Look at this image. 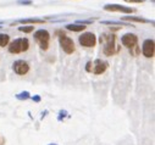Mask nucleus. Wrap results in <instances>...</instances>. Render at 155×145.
<instances>
[{
	"instance_id": "obj_25",
	"label": "nucleus",
	"mask_w": 155,
	"mask_h": 145,
	"mask_svg": "<svg viewBox=\"0 0 155 145\" xmlns=\"http://www.w3.org/2000/svg\"><path fill=\"white\" fill-rule=\"evenodd\" d=\"M48 145H58V144H55V143H51V144H48Z\"/></svg>"
},
{
	"instance_id": "obj_17",
	"label": "nucleus",
	"mask_w": 155,
	"mask_h": 145,
	"mask_svg": "<svg viewBox=\"0 0 155 145\" xmlns=\"http://www.w3.org/2000/svg\"><path fill=\"white\" fill-rule=\"evenodd\" d=\"M34 27L33 26H25V27H18V31L20 32H23V33H31L33 32Z\"/></svg>"
},
{
	"instance_id": "obj_1",
	"label": "nucleus",
	"mask_w": 155,
	"mask_h": 145,
	"mask_svg": "<svg viewBox=\"0 0 155 145\" xmlns=\"http://www.w3.org/2000/svg\"><path fill=\"white\" fill-rule=\"evenodd\" d=\"M116 37L112 33H103L100 35V43L104 45V54L106 56H112L115 54H117L121 49L120 45H116Z\"/></svg>"
},
{
	"instance_id": "obj_10",
	"label": "nucleus",
	"mask_w": 155,
	"mask_h": 145,
	"mask_svg": "<svg viewBox=\"0 0 155 145\" xmlns=\"http://www.w3.org/2000/svg\"><path fill=\"white\" fill-rule=\"evenodd\" d=\"M109 67V63L107 61H104L101 59H97L95 61H93V68H92V72L94 75H103L104 72Z\"/></svg>"
},
{
	"instance_id": "obj_15",
	"label": "nucleus",
	"mask_w": 155,
	"mask_h": 145,
	"mask_svg": "<svg viewBox=\"0 0 155 145\" xmlns=\"http://www.w3.org/2000/svg\"><path fill=\"white\" fill-rule=\"evenodd\" d=\"M16 99H18V100H27V99H31V94H29V92H22V93L16 94Z\"/></svg>"
},
{
	"instance_id": "obj_21",
	"label": "nucleus",
	"mask_w": 155,
	"mask_h": 145,
	"mask_svg": "<svg viewBox=\"0 0 155 145\" xmlns=\"http://www.w3.org/2000/svg\"><path fill=\"white\" fill-rule=\"evenodd\" d=\"M18 4H23V5H31L32 2L31 0H18Z\"/></svg>"
},
{
	"instance_id": "obj_11",
	"label": "nucleus",
	"mask_w": 155,
	"mask_h": 145,
	"mask_svg": "<svg viewBox=\"0 0 155 145\" xmlns=\"http://www.w3.org/2000/svg\"><path fill=\"white\" fill-rule=\"evenodd\" d=\"M122 20H125V21H130V22H139V23H151V24H154V21L147 20V18H144V17H138V16L122 17Z\"/></svg>"
},
{
	"instance_id": "obj_6",
	"label": "nucleus",
	"mask_w": 155,
	"mask_h": 145,
	"mask_svg": "<svg viewBox=\"0 0 155 145\" xmlns=\"http://www.w3.org/2000/svg\"><path fill=\"white\" fill-rule=\"evenodd\" d=\"M121 43L124 47L131 49V48L138 45V37L133 33H126L121 37Z\"/></svg>"
},
{
	"instance_id": "obj_13",
	"label": "nucleus",
	"mask_w": 155,
	"mask_h": 145,
	"mask_svg": "<svg viewBox=\"0 0 155 145\" xmlns=\"http://www.w3.org/2000/svg\"><path fill=\"white\" fill-rule=\"evenodd\" d=\"M18 23H23V24H26V23H32V24H35V23H45V21L44 20H42V18H22V20H18L17 21Z\"/></svg>"
},
{
	"instance_id": "obj_26",
	"label": "nucleus",
	"mask_w": 155,
	"mask_h": 145,
	"mask_svg": "<svg viewBox=\"0 0 155 145\" xmlns=\"http://www.w3.org/2000/svg\"><path fill=\"white\" fill-rule=\"evenodd\" d=\"M2 24H3V23H2V22H0V28H2Z\"/></svg>"
},
{
	"instance_id": "obj_8",
	"label": "nucleus",
	"mask_w": 155,
	"mask_h": 145,
	"mask_svg": "<svg viewBox=\"0 0 155 145\" xmlns=\"http://www.w3.org/2000/svg\"><path fill=\"white\" fill-rule=\"evenodd\" d=\"M142 53L145 57H153L155 54V43L153 39H145L142 45Z\"/></svg>"
},
{
	"instance_id": "obj_14",
	"label": "nucleus",
	"mask_w": 155,
	"mask_h": 145,
	"mask_svg": "<svg viewBox=\"0 0 155 145\" xmlns=\"http://www.w3.org/2000/svg\"><path fill=\"white\" fill-rule=\"evenodd\" d=\"M10 42V37L9 34H5V33H0V47H6Z\"/></svg>"
},
{
	"instance_id": "obj_22",
	"label": "nucleus",
	"mask_w": 155,
	"mask_h": 145,
	"mask_svg": "<svg viewBox=\"0 0 155 145\" xmlns=\"http://www.w3.org/2000/svg\"><path fill=\"white\" fill-rule=\"evenodd\" d=\"M31 99H32L34 102H39V101H41V96H39V95H33V96H31Z\"/></svg>"
},
{
	"instance_id": "obj_7",
	"label": "nucleus",
	"mask_w": 155,
	"mask_h": 145,
	"mask_svg": "<svg viewBox=\"0 0 155 145\" xmlns=\"http://www.w3.org/2000/svg\"><path fill=\"white\" fill-rule=\"evenodd\" d=\"M105 11H112V12H122V14H132L134 12V9L124 6V5H119V4H106L103 8Z\"/></svg>"
},
{
	"instance_id": "obj_9",
	"label": "nucleus",
	"mask_w": 155,
	"mask_h": 145,
	"mask_svg": "<svg viewBox=\"0 0 155 145\" xmlns=\"http://www.w3.org/2000/svg\"><path fill=\"white\" fill-rule=\"evenodd\" d=\"M12 67H14L15 73H17L20 76H23V75H26V73H28V72H29V65L25 60H17V61H15Z\"/></svg>"
},
{
	"instance_id": "obj_2",
	"label": "nucleus",
	"mask_w": 155,
	"mask_h": 145,
	"mask_svg": "<svg viewBox=\"0 0 155 145\" xmlns=\"http://www.w3.org/2000/svg\"><path fill=\"white\" fill-rule=\"evenodd\" d=\"M29 49V40L27 38L15 39L9 44V53L11 54H21Z\"/></svg>"
},
{
	"instance_id": "obj_3",
	"label": "nucleus",
	"mask_w": 155,
	"mask_h": 145,
	"mask_svg": "<svg viewBox=\"0 0 155 145\" xmlns=\"http://www.w3.org/2000/svg\"><path fill=\"white\" fill-rule=\"evenodd\" d=\"M56 34L59 35V43H60V47L62 48V50L66 53V54H72L74 53V43L73 40L67 37V35L62 32V31H56Z\"/></svg>"
},
{
	"instance_id": "obj_19",
	"label": "nucleus",
	"mask_w": 155,
	"mask_h": 145,
	"mask_svg": "<svg viewBox=\"0 0 155 145\" xmlns=\"http://www.w3.org/2000/svg\"><path fill=\"white\" fill-rule=\"evenodd\" d=\"M92 68H93V62H92V61H88V62L86 63V71L91 73V72H92Z\"/></svg>"
},
{
	"instance_id": "obj_16",
	"label": "nucleus",
	"mask_w": 155,
	"mask_h": 145,
	"mask_svg": "<svg viewBox=\"0 0 155 145\" xmlns=\"http://www.w3.org/2000/svg\"><path fill=\"white\" fill-rule=\"evenodd\" d=\"M103 24H114V26H130L128 23H124V22H116V21H103Z\"/></svg>"
},
{
	"instance_id": "obj_5",
	"label": "nucleus",
	"mask_w": 155,
	"mask_h": 145,
	"mask_svg": "<svg viewBox=\"0 0 155 145\" xmlns=\"http://www.w3.org/2000/svg\"><path fill=\"white\" fill-rule=\"evenodd\" d=\"M78 42L84 48H94L97 45V37L92 32H86L78 37Z\"/></svg>"
},
{
	"instance_id": "obj_4",
	"label": "nucleus",
	"mask_w": 155,
	"mask_h": 145,
	"mask_svg": "<svg viewBox=\"0 0 155 145\" xmlns=\"http://www.w3.org/2000/svg\"><path fill=\"white\" fill-rule=\"evenodd\" d=\"M34 39L39 44L42 50H48L49 49V42H50V34L47 29H39L34 33Z\"/></svg>"
},
{
	"instance_id": "obj_24",
	"label": "nucleus",
	"mask_w": 155,
	"mask_h": 145,
	"mask_svg": "<svg viewBox=\"0 0 155 145\" xmlns=\"http://www.w3.org/2000/svg\"><path fill=\"white\" fill-rule=\"evenodd\" d=\"M0 145H4V139L0 137Z\"/></svg>"
},
{
	"instance_id": "obj_27",
	"label": "nucleus",
	"mask_w": 155,
	"mask_h": 145,
	"mask_svg": "<svg viewBox=\"0 0 155 145\" xmlns=\"http://www.w3.org/2000/svg\"><path fill=\"white\" fill-rule=\"evenodd\" d=\"M151 2H153V3H154V0H151Z\"/></svg>"
},
{
	"instance_id": "obj_18",
	"label": "nucleus",
	"mask_w": 155,
	"mask_h": 145,
	"mask_svg": "<svg viewBox=\"0 0 155 145\" xmlns=\"http://www.w3.org/2000/svg\"><path fill=\"white\" fill-rule=\"evenodd\" d=\"M130 53H131V55H132V56H137V55L139 54V48H138V45H136V47L131 48V49H130Z\"/></svg>"
},
{
	"instance_id": "obj_20",
	"label": "nucleus",
	"mask_w": 155,
	"mask_h": 145,
	"mask_svg": "<svg viewBox=\"0 0 155 145\" xmlns=\"http://www.w3.org/2000/svg\"><path fill=\"white\" fill-rule=\"evenodd\" d=\"M126 3H133V4H140V3H144L145 0H124Z\"/></svg>"
},
{
	"instance_id": "obj_12",
	"label": "nucleus",
	"mask_w": 155,
	"mask_h": 145,
	"mask_svg": "<svg viewBox=\"0 0 155 145\" xmlns=\"http://www.w3.org/2000/svg\"><path fill=\"white\" fill-rule=\"evenodd\" d=\"M87 27L83 24H78V23H70L66 26L67 31H72V32H83Z\"/></svg>"
},
{
	"instance_id": "obj_23",
	"label": "nucleus",
	"mask_w": 155,
	"mask_h": 145,
	"mask_svg": "<svg viewBox=\"0 0 155 145\" xmlns=\"http://www.w3.org/2000/svg\"><path fill=\"white\" fill-rule=\"evenodd\" d=\"M66 115H67V112H66V111H60V116L58 117V120H59V121H61Z\"/></svg>"
}]
</instances>
